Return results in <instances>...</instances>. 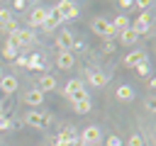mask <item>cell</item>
Segmentation results:
<instances>
[{"label":"cell","mask_w":156,"mask_h":146,"mask_svg":"<svg viewBox=\"0 0 156 146\" xmlns=\"http://www.w3.org/2000/svg\"><path fill=\"white\" fill-rule=\"evenodd\" d=\"M90 27H93V32H95V34H100V36H105V39H107V36H115L112 24H110L107 19H102V17L93 19V24H90Z\"/></svg>","instance_id":"cell-5"},{"label":"cell","mask_w":156,"mask_h":146,"mask_svg":"<svg viewBox=\"0 0 156 146\" xmlns=\"http://www.w3.org/2000/svg\"><path fill=\"white\" fill-rule=\"evenodd\" d=\"M46 17H49V10H44V7H37V10L29 15V24H32V27H41V24L46 22Z\"/></svg>","instance_id":"cell-8"},{"label":"cell","mask_w":156,"mask_h":146,"mask_svg":"<svg viewBox=\"0 0 156 146\" xmlns=\"http://www.w3.org/2000/svg\"><path fill=\"white\" fill-rule=\"evenodd\" d=\"M73 107H76L78 114H88V112H90V100H88V97H85V100H78V102H73Z\"/></svg>","instance_id":"cell-18"},{"label":"cell","mask_w":156,"mask_h":146,"mask_svg":"<svg viewBox=\"0 0 156 146\" xmlns=\"http://www.w3.org/2000/svg\"><path fill=\"white\" fill-rule=\"evenodd\" d=\"M115 95H117V97H119V100H124V102H127V100H132V97H134V90H132V88H129V85H119V88H117V92H115Z\"/></svg>","instance_id":"cell-17"},{"label":"cell","mask_w":156,"mask_h":146,"mask_svg":"<svg viewBox=\"0 0 156 146\" xmlns=\"http://www.w3.org/2000/svg\"><path fill=\"white\" fill-rule=\"evenodd\" d=\"M144 61H146V54L144 51H132V54L124 56V66H129V68H134V66H139Z\"/></svg>","instance_id":"cell-10"},{"label":"cell","mask_w":156,"mask_h":146,"mask_svg":"<svg viewBox=\"0 0 156 146\" xmlns=\"http://www.w3.org/2000/svg\"><path fill=\"white\" fill-rule=\"evenodd\" d=\"M134 71H136V75H149V63L144 61V63H139V66H134Z\"/></svg>","instance_id":"cell-22"},{"label":"cell","mask_w":156,"mask_h":146,"mask_svg":"<svg viewBox=\"0 0 156 146\" xmlns=\"http://www.w3.org/2000/svg\"><path fill=\"white\" fill-rule=\"evenodd\" d=\"M2 56H5V58H10V61H12V58H17V49H15V46H10V44H5Z\"/></svg>","instance_id":"cell-20"},{"label":"cell","mask_w":156,"mask_h":146,"mask_svg":"<svg viewBox=\"0 0 156 146\" xmlns=\"http://www.w3.org/2000/svg\"><path fill=\"white\" fill-rule=\"evenodd\" d=\"M98 139H100V129H98V127H85V129H83V134H80V141H83L85 146L98 144Z\"/></svg>","instance_id":"cell-7"},{"label":"cell","mask_w":156,"mask_h":146,"mask_svg":"<svg viewBox=\"0 0 156 146\" xmlns=\"http://www.w3.org/2000/svg\"><path fill=\"white\" fill-rule=\"evenodd\" d=\"M56 88V80H54V75H49V73H44L41 78H39V88L37 90H41V92H46V90H54Z\"/></svg>","instance_id":"cell-14"},{"label":"cell","mask_w":156,"mask_h":146,"mask_svg":"<svg viewBox=\"0 0 156 146\" xmlns=\"http://www.w3.org/2000/svg\"><path fill=\"white\" fill-rule=\"evenodd\" d=\"M105 146H122V141H119V136H115V134H112V136L107 139V144H105Z\"/></svg>","instance_id":"cell-26"},{"label":"cell","mask_w":156,"mask_h":146,"mask_svg":"<svg viewBox=\"0 0 156 146\" xmlns=\"http://www.w3.org/2000/svg\"><path fill=\"white\" fill-rule=\"evenodd\" d=\"M124 29H129V19H127L124 15H119V17L115 19V24H112V32H115V34H122Z\"/></svg>","instance_id":"cell-16"},{"label":"cell","mask_w":156,"mask_h":146,"mask_svg":"<svg viewBox=\"0 0 156 146\" xmlns=\"http://www.w3.org/2000/svg\"><path fill=\"white\" fill-rule=\"evenodd\" d=\"M88 80H90V85H95V88H102V85L107 83V75H105L102 71H90V73H88Z\"/></svg>","instance_id":"cell-13"},{"label":"cell","mask_w":156,"mask_h":146,"mask_svg":"<svg viewBox=\"0 0 156 146\" xmlns=\"http://www.w3.org/2000/svg\"><path fill=\"white\" fill-rule=\"evenodd\" d=\"M10 19H12L10 10H0V24H10Z\"/></svg>","instance_id":"cell-23"},{"label":"cell","mask_w":156,"mask_h":146,"mask_svg":"<svg viewBox=\"0 0 156 146\" xmlns=\"http://www.w3.org/2000/svg\"><path fill=\"white\" fill-rule=\"evenodd\" d=\"M24 100H27V105L37 107V105H41V100H44V92H41V90H29V92L24 95Z\"/></svg>","instance_id":"cell-15"},{"label":"cell","mask_w":156,"mask_h":146,"mask_svg":"<svg viewBox=\"0 0 156 146\" xmlns=\"http://www.w3.org/2000/svg\"><path fill=\"white\" fill-rule=\"evenodd\" d=\"M132 32L139 36V34H146L149 32V15H139V19L132 24Z\"/></svg>","instance_id":"cell-12"},{"label":"cell","mask_w":156,"mask_h":146,"mask_svg":"<svg viewBox=\"0 0 156 146\" xmlns=\"http://www.w3.org/2000/svg\"><path fill=\"white\" fill-rule=\"evenodd\" d=\"M32 39H34V34L32 32H27V29H12V34H10V46H15V49H20L22 44H32Z\"/></svg>","instance_id":"cell-2"},{"label":"cell","mask_w":156,"mask_h":146,"mask_svg":"<svg viewBox=\"0 0 156 146\" xmlns=\"http://www.w3.org/2000/svg\"><path fill=\"white\" fill-rule=\"evenodd\" d=\"M10 127H12V119L5 117V114H0V129H10Z\"/></svg>","instance_id":"cell-24"},{"label":"cell","mask_w":156,"mask_h":146,"mask_svg":"<svg viewBox=\"0 0 156 146\" xmlns=\"http://www.w3.org/2000/svg\"><path fill=\"white\" fill-rule=\"evenodd\" d=\"M0 114H2V105H0Z\"/></svg>","instance_id":"cell-31"},{"label":"cell","mask_w":156,"mask_h":146,"mask_svg":"<svg viewBox=\"0 0 156 146\" xmlns=\"http://www.w3.org/2000/svg\"><path fill=\"white\" fill-rule=\"evenodd\" d=\"M71 146H85V144H83V141H73Z\"/></svg>","instance_id":"cell-30"},{"label":"cell","mask_w":156,"mask_h":146,"mask_svg":"<svg viewBox=\"0 0 156 146\" xmlns=\"http://www.w3.org/2000/svg\"><path fill=\"white\" fill-rule=\"evenodd\" d=\"M41 27H44V29H49V32H51V29H56V22H51V19H49V17H46V22H44V24H41Z\"/></svg>","instance_id":"cell-27"},{"label":"cell","mask_w":156,"mask_h":146,"mask_svg":"<svg viewBox=\"0 0 156 146\" xmlns=\"http://www.w3.org/2000/svg\"><path fill=\"white\" fill-rule=\"evenodd\" d=\"M12 7H15V10H22V7H24V2H22V0H15V2H12Z\"/></svg>","instance_id":"cell-28"},{"label":"cell","mask_w":156,"mask_h":146,"mask_svg":"<svg viewBox=\"0 0 156 146\" xmlns=\"http://www.w3.org/2000/svg\"><path fill=\"white\" fill-rule=\"evenodd\" d=\"M56 10H58L61 19H76V17H78V5H76V2L63 0V2H58V5H56Z\"/></svg>","instance_id":"cell-4"},{"label":"cell","mask_w":156,"mask_h":146,"mask_svg":"<svg viewBox=\"0 0 156 146\" xmlns=\"http://www.w3.org/2000/svg\"><path fill=\"white\" fill-rule=\"evenodd\" d=\"M73 61H76V56H73L71 51H58V56H56V66L63 68V71H68V68L73 66Z\"/></svg>","instance_id":"cell-9"},{"label":"cell","mask_w":156,"mask_h":146,"mask_svg":"<svg viewBox=\"0 0 156 146\" xmlns=\"http://www.w3.org/2000/svg\"><path fill=\"white\" fill-rule=\"evenodd\" d=\"M56 44H58V49H61V51H71V49L76 46V39H73V32H68V29H63V32H58V39H56Z\"/></svg>","instance_id":"cell-6"},{"label":"cell","mask_w":156,"mask_h":146,"mask_svg":"<svg viewBox=\"0 0 156 146\" xmlns=\"http://www.w3.org/2000/svg\"><path fill=\"white\" fill-rule=\"evenodd\" d=\"M27 66H29V68H39V66H41V56H39V54H32V56L27 58Z\"/></svg>","instance_id":"cell-21"},{"label":"cell","mask_w":156,"mask_h":146,"mask_svg":"<svg viewBox=\"0 0 156 146\" xmlns=\"http://www.w3.org/2000/svg\"><path fill=\"white\" fill-rule=\"evenodd\" d=\"M66 97L73 100V102H78V100H85L88 92H85V88H83L80 80H68V85H66Z\"/></svg>","instance_id":"cell-1"},{"label":"cell","mask_w":156,"mask_h":146,"mask_svg":"<svg viewBox=\"0 0 156 146\" xmlns=\"http://www.w3.org/2000/svg\"><path fill=\"white\" fill-rule=\"evenodd\" d=\"M119 39H122V44H134V41L139 39V36H136V34L132 32V27H129V29H124V32L119 34Z\"/></svg>","instance_id":"cell-19"},{"label":"cell","mask_w":156,"mask_h":146,"mask_svg":"<svg viewBox=\"0 0 156 146\" xmlns=\"http://www.w3.org/2000/svg\"><path fill=\"white\" fill-rule=\"evenodd\" d=\"M129 146H144V139H141L139 134H134V136L129 139Z\"/></svg>","instance_id":"cell-25"},{"label":"cell","mask_w":156,"mask_h":146,"mask_svg":"<svg viewBox=\"0 0 156 146\" xmlns=\"http://www.w3.org/2000/svg\"><path fill=\"white\" fill-rule=\"evenodd\" d=\"M27 124L29 127H37V129H44V127H49L51 124V117L46 114V112H27Z\"/></svg>","instance_id":"cell-3"},{"label":"cell","mask_w":156,"mask_h":146,"mask_svg":"<svg viewBox=\"0 0 156 146\" xmlns=\"http://www.w3.org/2000/svg\"><path fill=\"white\" fill-rule=\"evenodd\" d=\"M136 5H139V7H144V10H146V7H149V5H151V2H149V0H139V2H136Z\"/></svg>","instance_id":"cell-29"},{"label":"cell","mask_w":156,"mask_h":146,"mask_svg":"<svg viewBox=\"0 0 156 146\" xmlns=\"http://www.w3.org/2000/svg\"><path fill=\"white\" fill-rule=\"evenodd\" d=\"M0 78H2V68H0Z\"/></svg>","instance_id":"cell-32"},{"label":"cell","mask_w":156,"mask_h":146,"mask_svg":"<svg viewBox=\"0 0 156 146\" xmlns=\"http://www.w3.org/2000/svg\"><path fill=\"white\" fill-rule=\"evenodd\" d=\"M15 90H17V78H15V75H5V78H0V92L10 95V92H15Z\"/></svg>","instance_id":"cell-11"}]
</instances>
